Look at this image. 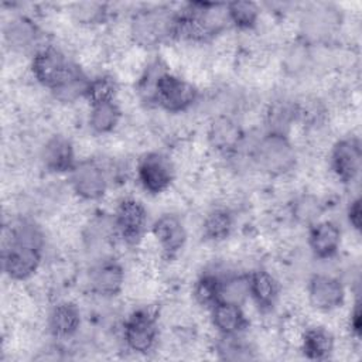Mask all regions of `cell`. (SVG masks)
<instances>
[{
  "mask_svg": "<svg viewBox=\"0 0 362 362\" xmlns=\"http://www.w3.org/2000/svg\"><path fill=\"white\" fill-rule=\"evenodd\" d=\"M296 122L304 123L308 127H318L327 117V109L324 103L315 96H304L294 100Z\"/></svg>",
  "mask_w": 362,
  "mask_h": 362,
  "instance_id": "32",
  "label": "cell"
},
{
  "mask_svg": "<svg viewBox=\"0 0 362 362\" xmlns=\"http://www.w3.org/2000/svg\"><path fill=\"white\" fill-rule=\"evenodd\" d=\"M362 211H361V198L356 197L354 198L348 208H346V219H348V223L351 225L352 229H355L356 232L361 230V223H362Z\"/></svg>",
  "mask_w": 362,
  "mask_h": 362,
  "instance_id": "38",
  "label": "cell"
},
{
  "mask_svg": "<svg viewBox=\"0 0 362 362\" xmlns=\"http://www.w3.org/2000/svg\"><path fill=\"white\" fill-rule=\"evenodd\" d=\"M122 119V110L116 100L90 105L88 124L95 134L112 133Z\"/></svg>",
  "mask_w": 362,
  "mask_h": 362,
  "instance_id": "24",
  "label": "cell"
},
{
  "mask_svg": "<svg viewBox=\"0 0 362 362\" xmlns=\"http://www.w3.org/2000/svg\"><path fill=\"white\" fill-rule=\"evenodd\" d=\"M334 337L324 327H311L305 329L301 338V349L305 358L313 361L327 359L334 351Z\"/></svg>",
  "mask_w": 362,
  "mask_h": 362,
  "instance_id": "23",
  "label": "cell"
},
{
  "mask_svg": "<svg viewBox=\"0 0 362 362\" xmlns=\"http://www.w3.org/2000/svg\"><path fill=\"white\" fill-rule=\"evenodd\" d=\"M296 122L294 100L277 99L270 103L266 112V126L270 133L287 134L291 124Z\"/></svg>",
  "mask_w": 362,
  "mask_h": 362,
  "instance_id": "27",
  "label": "cell"
},
{
  "mask_svg": "<svg viewBox=\"0 0 362 362\" xmlns=\"http://www.w3.org/2000/svg\"><path fill=\"white\" fill-rule=\"evenodd\" d=\"M249 298V274H230L222 277L219 301L242 305Z\"/></svg>",
  "mask_w": 362,
  "mask_h": 362,
  "instance_id": "34",
  "label": "cell"
},
{
  "mask_svg": "<svg viewBox=\"0 0 362 362\" xmlns=\"http://www.w3.org/2000/svg\"><path fill=\"white\" fill-rule=\"evenodd\" d=\"M72 191L85 201L100 199L107 189V175L103 167L92 158L76 161L69 171Z\"/></svg>",
  "mask_w": 362,
  "mask_h": 362,
  "instance_id": "8",
  "label": "cell"
},
{
  "mask_svg": "<svg viewBox=\"0 0 362 362\" xmlns=\"http://www.w3.org/2000/svg\"><path fill=\"white\" fill-rule=\"evenodd\" d=\"M208 141L211 147L223 156L236 154L245 141V133L239 123L229 116H218L209 126Z\"/></svg>",
  "mask_w": 362,
  "mask_h": 362,
  "instance_id": "14",
  "label": "cell"
},
{
  "mask_svg": "<svg viewBox=\"0 0 362 362\" xmlns=\"http://www.w3.org/2000/svg\"><path fill=\"white\" fill-rule=\"evenodd\" d=\"M233 225L235 219L230 211L225 208H215L204 218L202 235L206 240L222 242L230 236Z\"/></svg>",
  "mask_w": 362,
  "mask_h": 362,
  "instance_id": "25",
  "label": "cell"
},
{
  "mask_svg": "<svg viewBox=\"0 0 362 362\" xmlns=\"http://www.w3.org/2000/svg\"><path fill=\"white\" fill-rule=\"evenodd\" d=\"M322 212H324V205L321 199L313 194L304 192L296 197L290 205V214L293 219L297 223L307 228L318 222Z\"/></svg>",
  "mask_w": 362,
  "mask_h": 362,
  "instance_id": "28",
  "label": "cell"
},
{
  "mask_svg": "<svg viewBox=\"0 0 362 362\" xmlns=\"http://www.w3.org/2000/svg\"><path fill=\"white\" fill-rule=\"evenodd\" d=\"M280 296L277 279L266 269H256L249 273V297L263 313L273 310Z\"/></svg>",
  "mask_w": 362,
  "mask_h": 362,
  "instance_id": "19",
  "label": "cell"
},
{
  "mask_svg": "<svg viewBox=\"0 0 362 362\" xmlns=\"http://www.w3.org/2000/svg\"><path fill=\"white\" fill-rule=\"evenodd\" d=\"M229 24L239 30H252L256 27L260 10L253 1H230L226 3Z\"/></svg>",
  "mask_w": 362,
  "mask_h": 362,
  "instance_id": "30",
  "label": "cell"
},
{
  "mask_svg": "<svg viewBox=\"0 0 362 362\" xmlns=\"http://www.w3.org/2000/svg\"><path fill=\"white\" fill-rule=\"evenodd\" d=\"M123 339L127 348L133 352H150L158 339V324L156 315L147 308L134 310L124 321Z\"/></svg>",
  "mask_w": 362,
  "mask_h": 362,
  "instance_id": "7",
  "label": "cell"
},
{
  "mask_svg": "<svg viewBox=\"0 0 362 362\" xmlns=\"http://www.w3.org/2000/svg\"><path fill=\"white\" fill-rule=\"evenodd\" d=\"M221 281H222V277H219L215 273H211V272L202 273L195 280L192 287V296L197 304L211 310L219 301Z\"/></svg>",
  "mask_w": 362,
  "mask_h": 362,
  "instance_id": "29",
  "label": "cell"
},
{
  "mask_svg": "<svg viewBox=\"0 0 362 362\" xmlns=\"http://www.w3.org/2000/svg\"><path fill=\"white\" fill-rule=\"evenodd\" d=\"M197 99V86L167 69L157 82L153 103L170 113H181L188 110Z\"/></svg>",
  "mask_w": 362,
  "mask_h": 362,
  "instance_id": "5",
  "label": "cell"
},
{
  "mask_svg": "<svg viewBox=\"0 0 362 362\" xmlns=\"http://www.w3.org/2000/svg\"><path fill=\"white\" fill-rule=\"evenodd\" d=\"M215 351L223 361H249L255 358L253 349L239 335H221Z\"/></svg>",
  "mask_w": 362,
  "mask_h": 362,
  "instance_id": "35",
  "label": "cell"
},
{
  "mask_svg": "<svg viewBox=\"0 0 362 362\" xmlns=\"http://www.w3.org/2000/svg\"><path fill=\"white\" fill-rule=\"evenodd\" d=\"M307 294L310 304L318 311H332L345 301V287L342 281L331 274L317 273L308 280Z\"/></svg>",
  "mask_w": 362,
  "mask_h": 362,
  "instance_id": "12",
  "label": "cell"
},
{
  "mask_svg": "<svg viewBox=\"0 0 362 362\" xmlns=\"http://www.w3.org/2000/svg\"><path fill=\"white\" fill-rule=\"evenodd\" d=\"M129 33L136 45L146 49L157 48L174 40L175 11L164 6L140 8L130 20Z\"/></svg>",
  "mask_w": 362,
  "mask_h": 362,
  "instance_id": "3",
  "label": "cell"
},
{
  "mask_svg": "<svg viewBox=\"0 0 362 362\" xmlns=\"http://www.w3.org/2000/svg\"><path fill=\"white\" fill-rule=\"evenodd\" d=\"M136 171L141 188L151 195L164 192L174 180L173 164L165 156L157 151L144 154L139 160Z\"/></svg>",
  "mask_w": 362,
  "mask_h": 362,
  "instance_id": "10",
  "label": "cell"
},
{
  "mask_svg": "<svg viewBox=\"0 0 362 362\" xmlns=\"http://www.w3.org/2000/svg\"><path fill=\"white\" fill-rule=\"evenodd\" d=\"M72 18L85 27L103 24L109 17L107 4L100 1H79L71 7Z\"/></svg>",
  "mask_w": 362,
  "mask_h": 362,
  "instance_id": "31",
  "label": "cell"
},
{
  "mask_svg": "<svg viewBox=\"0 0 362 362\" xmlns=\"http://www.w3.org/2000/svg\"><path fill=\"white\" fill-rule=\"evenodd\" d=\"M40 158L45 170L61 174L69 173L76 164L75 150L71 140L62 134L51 136L41 147Z\"/></svg>",
  "mask_w": 362,
  "mask_h": 362,
  "instance_id": "17",
  "label": "cell"
},
{
  "mask_svg": "<svg viewBox=\"0 0 362 362\" xmlns=\"http://www.w3.org/2000/svg\"><path fill=\"white\" fill-rule=\"evenodd\" d=\"M81 325V311L71 301H61L52 307L48 315V331L54 338L66 339L76 334Z\"/></svg>",
  "mask_w": 362,
  "mask_h": 362,
  "instance_id": "20",
  "label": "cell"
},
{
  "mask_svg": "<svg viewBox=\"0 0 362 362\" xmlns=\"http://www.w3.org/2000/svg\"><path fill=\"white\" fill-rule=\"evenodd\" d=\"M113 226L124 243L137 245L147 228L146 206L136 198L122 199L113 215Z\"/></svg>",
  "mask_w": 362,
  "mask_h": 362,
  "instance_id": "9",
  "label": "cell"
},
{
  "mask_svg": "<svg viewBox=\"0 0 362 362\" xmlns=\"http://www.w3.org/2000/svg\"><path fill=\"white\" fill-rule=\"evenodd\" d=\"M89 79L85 72L75 64L65 79L51 90L52 96L62 103H72L81 98H85Z\"/></svg>",
  "mask_w": 362,
  "mask_h": 362,
  "instance_id": "26",
  "label": "cell"
},
{
  "mask_svg": "<svg viewBox=\"0 0 362 362\" xmlns=\"http://www.w3.org/2000/svg\"><path fill=\"white\" fill-rule=\"evenodd\" d=\"M165 71H167V68L161 61H153L144 68V71L140 75L139 82H137V92L143 102L153 103L157 82Z\"/></svg>",
  "mask_w": 362,
  "mask_h": 362,
  "instance_id": "36",
  "label": "cell"
},
{
  "mask_svg": "<svg viewBox=\"0 0 362 362\" xmlns=\"http://www.w3.org/2000/svg\"><path fill=\"white\" fill-rule=\"evenodd\" d=\"M90 290L100 297H115L124 286V270L115 259H103L89 272Z\"/></svg>",
  "mask_w": 362,
  "mask_h": 362,
  "instance_id": "16",
  "label": "cell"
},
{
  "mask_svg": "<svg viewBox=\"0 0 362 362\" xmlns=\"http://www.w3.org/2000/svg\"><path fill=\"white\" fill-rule=\"evenodd\" d=\"M40 38V28L27 16L13 17L4 25V40L14 51L31 49Z\"/></svg>",
  "mask_w": 362,
  "mask_h": 362,
  "instance_id": "22",
  "label": "cell"
},
{
  "mask_svg": "<svg viewBox=\"0 0 362 362\" xmlns=\"http://www.w3.org/2000/svg\"><path fill=\"white\" fill-rule=\"evenodd\" d=\"M348 328L355 339H359L362 335V313H361V304L356 301L349 313L348 320Z\"/></svg>",
  "mask_w": 362,
  "mask_h": 362,
  "instance_id": "39",
  "label": "cell"
},
{
  "mask_svg": "<svg viewBox=\"0 0 362 362\" xmlns=\"http://www.w3.org/2000/svg\"><path fill=\"white\" fill-rule=\"evenodd\" d=\"M74 65L59 48L42 45L34 52L30 68L34 79L44 88L52 90L65 79Z\"/></svg>",
  "mask_w": 362,
  "mask_h": 362,
  "instance_id": "6",
  "label": "cell"
},
{
  "mask_svg": "<svg viewBox=\"0 0 362 362\" xmlns=\"http://www.w3.org/2000/svg\"><path fill=\"white\" fill-rule=\"evenodd\" d=\"M361 165L362 147L358 137H344L332 146L329 154V167L341 182H354L359 175Z\"/></svg>",
  "mask_w": 362,
  "mask_h": 362,
  "instance_id": "11",
  "label": "cell"
},
{
  "mask_svg": "<svg viewBox=\"0 0 362 362\" xmlns=\"http://www.w3.org/2000/svg\"><path fill=\"white\" fill-rule=\"evenodd\" d=\"M311 59V52H310V44L301 40L300 42L293 44L288 51L286 52L284 58V69L290 74H298L304 68L308 66V62Z\"/></svg>",
  "mask_w": 362,
  "mask_h": 362,
  "instance_id": "37",
  "label": "cell"
},
{
  "mask_svg": "<svg viewBox=\"0 0 362 362\" xmlns=\"http://www.w3.org/2000/svg\"><path fill=\"white\" fill-rule=\"evenodd\" d=\"M117 90H119V85L116 79L109 74H100L89 79L85 99H88L90 105L116 100Z\"/></svg>",
  "mask_w": 362,
  "mask_h": 362,
  "instance_id": "33",
  "label": "cell"
},
{
  "mask_svg": "<svg viewBox=\"0 0 362 362\" xmlns=\"http://www.w3.org/2000/svg\"><path fill=\"white\" fill-rule=\"evenodd\" d=\"M151 232L167 257L175 256L187 242V230L184 222L175 214L167 212L160 215L154 221Z\"/></svg>",
  "mask_w": 362,
  "mask_h": 362,
  "instance_id": "15",
  "label": "cell"
},
{
  "mask_svg": "<svg viewBox=\"0 0 362 362\" xmlns=\"http://www.w3.org/2000/svg\"><path fill=\"white\" fill-rule=\"evenodd\" d=\"M211 321L219 335H240L247 327L242 305L218 301L211 308Z\"/></svg>",
  "mask_w": 362,
  "mask_h": 362,
  "instance_id": "21",
  "label": "cell"
},
{
  "mask_svg": "<svg viewBox=\"0 0 362 362\" xmlns=\"http://www.w3.org/2000/svg\"><path fill=\"white\" fill-rule=\"evenodd\" d=\"M339 25V14L329 4H314L301 17L303 40L308 44L322 41L334 34Z\"/></svg>",
  "mask_w": 362,
  "mask_h": 362,
  "instance_id": "13",
  "label": "cell"
},
{
  "mask_svg": "<svg viewBox=\"0 0 362 362\" xmlns=\"http://www.w3.org/2000/svg\"><path fill=\"white\" fill-rule=\"evenodd\" d=\"M250 157L263 173L279 177L290 173L297 164V153L287 134L266 132L252 146Z\"/></svg>",
  "mask_w": 362,
  "mask_h": 362,
  "instance_id": "4",
  "label": "cell"
},
{
  "mask_svg": "<svg viewBox=\"0 0 362 362\" xmlns=\"http://www.w3.org/2000/svg\"><path fill=\"white\" fill-rule=\"evenodd\" d=\"M341 228L332 221H318L308 228L307 243L317 259L334 257L341 246Z\"/></svg>",
  "mask_w": 362,
  "mask_h": 362,
  "instance_id": "18",
  "label": "cell"
},
{
  "mask_svg": "<svg viewBox=\"0 0 362 362\" xmlns=\"http://www.w3.org/2000/svg\"><path fill=\"white\" fill-rule=\"evenodd\" d=\"M229 24L226 3H188L175 11L174 40L206 41Z\"/></svg>",
  "mask_w": 362,
  "mask_h": 362,
  "instance_id": "2",
  "label": "cell"
},
{
  "mask_svg": "<svg viewBox=\"0 0 362 362\" xmlns=\"http://www.w3.org/2000/svg\"><path fill=\"white\" fill-rule=\"evenodd\" d=\"M44 236L31 222H20L10 229L1 253L3 272L8 279L21 281L35 274L42 259Z\"/></svg>",
  "mask_w": 362,
  "mask_h": 362,
  "instance_id": "1",
  "label": "cell"
}]
</instances>
